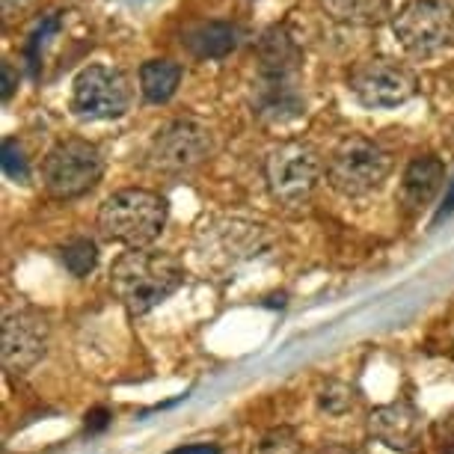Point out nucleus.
Instances as JSON below:
<instances>
[{
  "mask_svg": "<svg viewBox=\"0 0 454 454\" xmlns=\"http://www.w3.org/2000/svg\"><path fill=\"white\" fill-rule=\"evenodd\" d=\"M169 454H220L217 445H208V442H196V445H184V449H176Z\"/></svg>",
  "mask_w": 454,
  "mask_h": 454,
  "instance_id": "obj_21",
  "label": "nucleus"
},
{
  "mask_svg": "<svg viewBox=\"0 0 454 454\" xmlns=\"http://www.w3.org/2000/svg\"><path fill=\"white\" fill-rule=\"evenodd\" d=\"M107 422H110L107 410H92V413L87 416V427H90V431H101V427H107Z\"/></svg>",
  "mask_w": 454,
  "mask_h": 454,
  "instance_id": "obj_22",
  "label": "nucleus"
},
{
  "mask_svg": "<svg viewBox=\"0 0 454 454\" xmlns=\"http://www.w3.org/2000/svg\"><path fill=\"white\" fill-rule=\"evenodd\" d=\"M59 255H63L66 270L74 273V277H87L98 262V250L90 238H74L72 244H66L63 250H59Z\"/></svg>",
  "mask_w": 454,
  "mask_h": 454,
  "instance_id": "obj_16",
  "label": "nucleus"
},
{
  "mask_svg": "<svg viewBox=\"0 0 454 454\" xmlns=\"http://www.w3.org/2000/svg\"><path fill=\"white\" fill-rule=\"evenodd\" d=\"M105 176V158L98 145L81 137L59 140L42 160V184L54 200H78L90 193Z\"/></svg>",
  "mask_w": 454,
  "mask_h": 454,
  "instance_id": "obj_5",
  "label": "nucleus"
},
{
  "mask_svg": "<svg viewBox=\"0 0 454 454\" xmlns=\"http://www.w3.org/2000/svg\"><path fill=\"white\" fill-rule=\"evenodd\" d=\"M182 45L200 59H220L238 45V33L232 24L223 21H200L184 30Z\"/></svg>",
  "mask_w": 454,
  "mask_h": 454,
  "instance_id": "obj_14",
  "label": "nucleus"
},
{
  "mask_svg": "<svg viewBox=\"0 0 454 454\" xmlns=\"http://www.w3.org/2000/svg\"><path fill=\"white\" fill-rule=\"evenodd\" d=\"M21 6H27V0H4V12L12 15L15 10H21Z\"/></svg>",
  "mask_w": 454,
  "mask_h": 454,
  "instance_id": "obj_26",
  "label": "nucleus"
},
{
  "mask_svg": "<svg viewBox=\"0 0 454 454\" xmlns=\"http://www.w3.org/2000/svg\"><path fill=\"white\" fill-rule=\"evenodd\" d=\"M15 72H12V66L10 63H4V101H10V96L15 92Z\"/></svg>",
  "mask_w": 454,
  "mask_h": 454,
  "instance_id": "obj_23",
  "label": "nucleus"
},
{
  "mask_svg": "<svg viewBox=\"0 0 454 454\" xmlns=\"http://www.w3.org/2000/svg\"><path fill=\"white\" fill-rule=\"evenodd\" d=\"M184 282V264L176 255L128 250L110 268V288L134 318L149 315Z\"/></svg>",
  "mask_w": 454,
  "mask_h": 454,
  "instance_id": "obj_1",
  "label": "nucleus"
},
{
  "mask_svg": "<svg viewBox=\"0 0 454 454\" xmlns=\"http://www.w3.org/2000/svg\"><path fill=\"white\" fill-rule=\"evenodd\" d=\"M131 107V90L119 68L87 66L72 83V114L90 122L119 119Z\"/></svg>",
  "mask_w": 454,
  "mask_h": 454,
  "instance_id": "obj_8",
  "label": "nucleus"
},
{
  "mask_svg": "<svg viewBox=\"0 0 454 454\" xmlns=\"http://www.w3.org/2000/svg\"><path fill=\"white\" fill-rule=\"evenodd\" d=\"M401 48L413 57H436L454 45V6L449 0H407L392 19Z\"/></svg>",
  "mask_w": 454,
  "mask_h": 454,
  "instance_id": "obj_7",
  "label": "nucleus"
},
{
  "mask_svg": "<svg viewBox=\"0 0 454 454\" xmlns=\"http://www.w3.org/2000/svg\"><path fill=\"white\" fill-rule=\"evenodd\" d=\"M264 182L279 205H303L321 182V158L309 143L288 140L264 158Z\"/></svg>",
  "mask_w": 454,
  "mask_h": 454,
  "instance_id": "obj_6",
  "label": "nucleus"
},
{
  "mask_svg": "<svg viewBox=\"0 0 454 454\" xmlns=\"http://www.w3.org/2000/svg\"><path fill=\"white\" fill-rule=\"evenodd\" d=\"M48 318L33 306H10L4 315V365L10 372H30L48 354Z\"/></svg>",
  "mask_w": 454,
  "mask_h": 454,
  "instance_id": "obj_11",
  "label": "nucleus"
},
{
  "mask_svg": "<svg viewBox=\"0 0 454 454\" xmlns=\"http://www.w3.org/2000/svg\"><path fill=\"white\" fill-rule=\"evenodd\" d=\"M321 454H363L356 449V445H327Z\"/></svg>",
  "mask_w": 454,
  "mask_h": 454,
  "instance_id": "obj_25",
  "label": "nucleus"
},
{
  "mask_svg": "<svg viewBox=\"0 0 454 454\" xmlns=\"http://www.w3.org/2000/svg\"><path fill=\"white\" fill-rule=\"evenodd\" d=\"M178 83H182V66L173 59H149L140 68V90L152 105H164L173 98Z\"/></svg>",
  "mask_w": 454,
  "mask_h": 454,
  "instance_id": "obj_15",
  "label": "nucleus"
},
{
  "mask_svg": "<svg viewBox=\"0 0 454 454\" xmlns=\"http://www.w3.org/2000/svg\"><path fill=\"white\" fill-rule=\"evenodd\" d=\"M425 416L413 401H392V404L374 407L368 416V434L392 451L410 454L422 442Z\"/></svg>",
  "mask_w": 454,
  "mask_h": 454,
  "instance_id": "obj_12",
  "label": "nucleus"
},
{
  "mask_svg": "<svg viewBox=\"0 0 454 454\" xmlns=\"http://www.w3.org/2000/svg\"><path fill=\"white\" fill-rule=\"evenodd\" d=\"M255 454H303V445H300V436L291 427H273L262 436Z\"/></svg>",
  "mask_w": 454,
  "mask_h": 454,
  "instance_id": "obj_17",
  "label": "nucleus"
},
{
  "mask_svg": "<svg viewBox=\"0 0 454 454\" xmlns=\"http://www.w3.org/2000/svg\"><path fill=\"white\" fill-rule=\"evenodd\" d=\"M442 431H445V436H449V442L454 445V413L445 419V425H442Z\"/></svg>",
  "mask_w": 454,
  "mask_h": 454,
  "instance_id": "obj_27",
  "label": "nucleus"
},
{
  "mask_svg": "<svg viewBox=\"0 0 454 454\" xmlns=\"http://www.w3.org/2000/svg\"><path fill=\"white\" fill-rule=\"evenodd\" d=\"M392 173V158L383 145L365 137H348L341 140L327 160V182L336 193L348 200H359L380 191Z\"/></svg>",
  "mask_w": 454,
  "mask_h": 454,
  "instance_id": "obj_4",
  "label": "nucleus"
},
{
  "mask_svg": "<svg viewBox=\"0 0 454 454\" xmlns=\"http://www.w3.org/2000/svg\"><path fill=\"white\" fill-rule=\"evenodd\" d=\"M273 247V235L264 223L244 217H214L196 232V259L205 270L226 273L238 264L253 262Z\"/></svg>",
  "mask_w": 454,
  "mask_h": 454,
  "instance_id": "obj_3",
  "label": "nucleus"
},
{
  "mask_svg": "<svg viewBox=\"0 0 454 454\" xmlns=\"http://www.w3.org/2000/svg\"><path fill=\"white\" fill-rule=\"evenodd\" d=\"M350 92L368 110H392L413 98L416 78L392 59H368L350 72Z\"/></svg>",
  "mask_w": 454,
  "mask_h": 454,
  "instance_id": "obj_10",
  "label": "nucleus"
},
{
  "mask_svg": "<svg viewBox=\"0 0 454 454\" xmlns=\"http://www.w3.org/2000/svg\"><path fill=\"white\" fill-rule=\"evenodd\" d=\"M211 155V134L208 128L193 119H176L155 134L149 145V167L155 173L178 176L191 173Z\"/></svg>",
  "mask_w": 454,
  "mask_h": 454,
  "instance_id": "obj_9",
  "label": "nucleus"
},
{
  "mask_svg": "<svg viewBox=\"0 0 454 454\" xmlns=\"http://www.w3.org/2000/svg\"><path fill=\"white\" fill-rule=\"evenodd\" d=\"M318 404H321V410H327V413L341 416V413H348V410L354 407V389H350L348 383L330 380L327 387L321 389Z\"/></svg>",
  "mask_w": 454,
  "mask_h": 454,
  "instance_id": "obj_18",
  "label": "nucleus"
},
{
  "mask_svg": "<svg viewBox=\"0 0 454 454\" xmlns=\"http://www.w3.org/2000/svg\"><path fill=\"white\" fill-rule=\"evenodd\" d=\"M57 27H59V19H57V15H48V19L36 27V33L30 36L27 51H24V54H27V63H30V68H33V74L39 72V51H42V45H45L48 36H51V33H54Z\"/></svg>",
  "mask_w": 454,
  "mask_h": 454,
  "instance_id": "obj_20",
  "label": "nucleus"
},
{
  "mask_svg": "<svg viewBox=\"0 0 454 454\" xmlns=\"http://www.w3.org/2000/svg\"><path fill=\"white\" fill-rule=\"evenodd\" d=\"M169 217V205L164 196L128 187L107 196L98 208V229L107 241H116L128 250H145L155 238L164 232Z\"/></svg>",
  "mask_w": 454,
  "mask_h": 454,
  "instance_id": "obj_2",
  "label": "nucleus"
},
{
  "mask_svg": "<svg viewBox=\"0 0 454 454\" xmlns=\"http://www.w3.org/2000/svg\"><path fill=\"white\" fill-rule=\"evenodd\" d=\"M454 211V178H451V184H449V191H445V200H442V208L440 214H436V220L445 217V214H451Z\"/></svg>",
  "mask_w": 454,
  "mask_h": 454,
  "instance_id": "obj_24",
  "label": "nucleus"
},
{
  "mask_svg": "<svg viewBox=\"0 0 454 454\" xmlns=\"http://www.w3.org/2000/svg\"><path fill=\"white\" fill-rule=\"evenodd\" d=\"M445 182V167L436 155H419L401 176V205L407 211H422L434 202Z\"/></svg>",
  "mask_w": 454,
  "mask_h": 454,
  "instance_id": "obj_13",
  "label": "nucleus"
},
{
  "mask_svg": "<svg viewBox=\"0 0 454 454\" xmlns=\"http://www.w3.org/2000/svg\"><path fill=\"white\" fill-rule=\"evenodd\" d=\"M4 173L12 182H27L30 178V164L24 158V149L19 140H4Z\"/></svg>",
  "mask_w": 454,
  "mask_h": 454,
  "instance_id": "obj_19",
  "label": "nucleus"
}]
</instances>
